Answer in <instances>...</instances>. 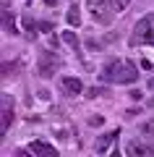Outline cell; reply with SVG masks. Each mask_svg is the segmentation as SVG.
<instances>
[{
    "label": "cell",
    "instance_id": "obj_13",
    "mask_svg": "<svg viewBox=\"0 0 154 157\" xmlns=\"http://www.w3.org/2000/svg\"><path fill=\"white\" fill-rule=\"evenodd\" d=\"M63 42H66L68 47H73V50H78V37L73 32H63Z\"/></svg>",
    "mask_w": 154,
    "mask_h": 157
},
{
    "label": "cell",
    "instance_id": "obj_7",
    "mask_svg": "<svg viewBox=\"0 0 154 157\" xmlns=\"http://www.w3.org/2000/svg\"><path fill=\"white\" fill-rule=\"evenodd\" d=\"M118 131H112V134H105V136H99L97 141H94V152L97 155H105V152H110V147H112V141L118 139Z\"/></svg>",
    "mask_w": 154,
    "mask_h": 157
},
{
    "label": "cell",
    "instance_id": "obj_9",
    "mask_svg": "<svg viewBox=\"0 0 154 157\" xmlns=\"http://www.w3.org/2000/svg\"><path fill=\"white\" fill-rule=\"evenodd\" d=\"M128 152H131V155H141V157H146V155H154V147H149V144H138V141H131V144H128Z\"/></svg>",
    "mask_w": 154,
    "mask_h": 157
},
{
    "label": "cell",
    "instance_id": "obj_14",
    "mask_svg": "<svg viewBox=\"0 0 154 157\" xmlns=\"http://www.w3.org/2000/svg\"><path fill=\"white\" fill-rule=\"evenodd\" d=\"M110 3H112V8H115L118 13H120V11H126V8L131 6V0H110Z\"/></svg>",
    "mask_w": 154,
    "mask_h": 157
},
{
    "label": "cell",
    "instance_id": "obj_4",
    "mask_svg": "<svg viewBox=\"0 0 154 157\" xmlns=\"http://www.w3.org/2000/svg\"><path fill=\"white\" fill-rule=\"evenodd\" d=\"M86 6L89 11H92V18L97 24H105V26H110L112 24V3L110 0H86Z\"/></svg>",
    "mask_w": 154,
    "mask_h": 157
},
{
    "label": "cell",
    "instance_id": "obj_6",
    "mask_svg": "<svg viewBox=\"0 0 154 157\" xmlns=\"http://www.w3.org/2000/svg\"><path fill=\"white\" fill-rule=\"evenodd\" d=\"M3 126H0V136L8 131V126L13 123V100H11V94H3Z\"/></svg>",
    "mask_w": 154,
    "mask_h": 157
},
{
    "label": "cell",
    "instance_id": "obj_2",
    "mask_svg": "<svg viewBox=\"0 0 154 157\" xmlns=\"http://www.w3.org/2000/svg\"><path fill=\"white\" fill-rule=\"evenodd\" d=\"M131 45L138 47V45H154V16L149 13V16L138 18V24L133 26L131 32Z\"/></svg>",
    "mask_w": 154,
    "mask_h": 157
},
{
    "label": "cell",
    "instance_id": "obj_8",
    "mask_svg": "<svg viewBox=\"0 0 154 157\" xmlns=\"http://www.w3.org/2000/svg\"><path fill=\"white\" fill-rule=\"evenodd\" d=\"M29 152H34V155H47V157H58V149L52 144H47V141H32L29 144Z\"/></svg>",
    "mask_w": 154,
    "mask_h": 157
},
{
    "label": "cell",
    "instance_id": "obj_5",
    "mask_svg": "<svg viewBox=\"0 0 154 157\" xmlns=\"http://www.w3.org/2000/svg\"><path fill=\"white\" fill-rule=\"evenodd\" d=\"M58 86H60V92H63L66 97H78V94L84 92V84H81V78H76V76H63Z\"/></svg>",
    "mask_w": 154,
    "mask_h": 157
},
{
    "label": "cell",
    "instance_id": "obj_3",
    "mask_svg": "<svg viewBox=\"0 0 154 157\" xmlns=\"http://www.w3.org/2000/svg\"><path fill=\"white\" fill-rule=\"evenodd\" d=\"M60 66H63L60 55H55L52 50H44L42 55H39V60H37V71H39L42 78H52L58 71H60Z\"/></svg>",
    "mask_w": 154,
    "mask_h": 157
},
{
    "label": "cell",
    "instance_id": "obj_17",
    "mask_svg": "<svg viewBox=\"0 0 154 157\" xmlns=\"http://www.w3.org/2000/svg\"><path fill=\"white\" fill-rule=\"evenodd\" d=\"M99 94H102V89H99V86H97V89H89V97H99Z\"/></svg>",
    "mask_w": 154,
    "mask_h": 157
},
{
    "label": "cell",
    "instance_id": "obj_19",
    "mask_svg": "<svg viewBox=\"0 0 154 157\" xmlns=\"http://www.w3.org/2000/svg\"><path fill=\"white\" fill-rule=\"evenodd\" d=\"M149 89H154V78H149Z\"/></svg>",
    "mask_w": 154,
    "mask_h": 157
},
{
    "label": "cell",
    "instance_id": "obj_16",
    "mask_svg": "<svg viewBox=\"0 0 154 157\" xmlns=\"http://www.w3.org/2000/svg\"><path fill=\"white\" fill-rule=\"evenodd\" d=\"M50 29H52V24H50V21H42V24H39V32H50Z\"/></svg>",
    "mask_w": 154,
    "mask_h": 157
},
{
    "label": "cell",
    "instance_id": "obj_1",
    "mask_svg": "<svg viewBox=\"0 0 154 157\" xmlns=\"http://www.w3.org/2000/svg\"><path fill=\"white\" fill-rule=\"evenodd\" d=\"M99 78L110 81V84H133V81H138V68L133 60H110L102 68Z\"/></svg>",
    "mask_w": 154,
    "mask_h": 157
},
{
    "label": "cell",
    "instance_id": "obj_15",
    "mask_svg": "<svg viewBox=\"0 0 154 157\" xmlns=\"http://www.w3.org/2000/svg\"><path fill=\"white\" fill-rule=\"evenodd\" d=\"M89 126H102V118H99V115H94V118H89Z\"/></svg>",
    "mask_w": 154,
    "mask_h": 157
},
{
    "label": "cell",
    "instance_id": "obj_10",
    "mask_svg": "<svg viewBox=\"0 0 154 157\" xmlns=\"http://www.w3.org/2000/svg\"><path fill=\"white\" fill-rule=\"evenodd\" d=\"M21 26H24V34H26L29 39H34V37H37V29H39V26H37V24H34L29 16H24V18H21Z\"/></svg>",
    "mask_w": 154,
    "mask_h": 157
},
{
    "label": "cell",
    "instance_id": "obj_12",
    "mask_svg": "<svg viewBox=\"0 0 154 157\" xmlns=\"http://www.w3.org/2000/svg\"><path fill=\"white\" fill-rule=\"evenodd\" d=\"M6 32H8V34H18V29H16V16H13V11H6Z\"/></svg>",
    "mask_w": 154,
    "mask_h": 157
},
{
    "label": "cell",
    "instance_id": "obj_18",
    "mask_svg": "<svg viewBox=\"0 0 154 157\" xmlns=\"http://www.w3.org/2000/svg\"><path fill=\"white\" fill-rule=\"evenodd\" d=\"M44 6H58V0H44Z\"/></svg>",
    "mask_w": 154,
    "mask_h": 157
},
{
    "label": "cell",
    "instance_id": "obj_11",
    "mask_svg": "<svg viewBox=\"0 0 154 157\" xmlns=\"http://www.w3.org/2000/svg\"><path fill=\"white\" fill-rule=\"evenodd\" d=\"M78 11H81L78 6L68 8V24H71V26H78V24H81V13H78Z\"/></svg>",
    "mask_w": 154,
    "mask_h": 157
}]
</instances>
